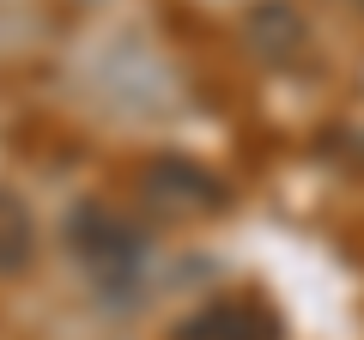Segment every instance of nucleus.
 Here are the masks:
<instances>
[{
	"label": "nucleus",
	"instance_id": "f03ea898",
	"mask_svg": "<svg viewBox=\"0 0 364 340\" xmlns=\"http://www.w3.org/2000/svg\"><path fill=\"white\" fill-rule=\"evenodd\" d=\"M37 267V219L18 195L0 188V280H18Z\"/></svg>",
	"mask_w": 364,
	"mask_h": 340
},
{
	"label": "nucleus",
	"instance_id": "f257e3e1",
	"mask_svg": "<svg viewBox=\"0 0 364 340\" xmlns=\"http://www.w3.org/2000/svg\"><path fill=\"white\" fill-rule=\"evenodd\" d=\"M176 340H273V316L255 298H219L176 328Z\"/></svg>",
	"mask_w": 364,
	"mask_h": 340
}]
</instances>
